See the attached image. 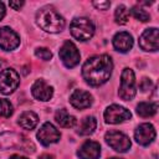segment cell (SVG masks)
<instances>
[{"instance_id": "6da1fadb", "label": "cell", "mask_w": 159, "mask_h": 159, "mask_svg": "<svg viewBox=\"0 0 159 159\" xmlns=\"http://www.w3.org/2000/svg\"><path fill=\"white\" fill-rule=\"evenodd\" d=\"M113 70L112 58L108 55H96L89 57L82 66V76L89 86H101L106 83Z\"/></svg>"}, {"instance_id": "7a4b0ae2", "label": "cell", "mask_w": 159, "mask_h": 159, "mask_svg": "<svg viewBox=\"0 0 159 159\" xmlns=\"http://www.w3.org/2000/svg\"><path fill=\"white\" fill-rule=\"evenodd\" d=\"M37 25L46 32L56 34L63 30L65 19L52 7H42L36 14Z\"/></svg>"}, {"instance_id": "3957f363", "label": "cell", "mask_w": 159, "mask_h": 159, "mask_svg": "<svg viewBox=\"0 0 159 159\" xmlns=\"http://www.w3.org/2000/svg\"><path fill=\"white\" fill-rule=\"evenodd\" d=\"M0 145L4 149L14 148V149H21L26 153L35 152V145L31 140H29L25 135L14 132H6L0 134Z\"/></svg>"}, {"instance_id": "277c9868", "label": "cell", "mask_w": 159, "mask_h": 159, "mask_svg": "<svg viewBox=\"0 0 159 159\" xmlns=\"http://www.w3.org/2000/svg\"><path fill=\"white\" fill-rule=\"evenodd\" d=\"M71 35L78 41H88L94 35V25L87 17H76L70 25Z\"/></svg>"}, {"instance_id": "5b68a950", "label": "cell", "mask_w": 159, "mask_h": 159, "mask_svg": "<svg viewBox=\"0 0 159 159\" xmlns=\"http://www.w3.org/2000/svg\"><path fill=\"white\" fill-rule=\"evenodd\" d=\"M137 92L135 88V76L133 70L130 68H124L120 76V86L118 94L123 101H130L134 98Z\"/></svg>"}, {"instance_id": "8992f818", "label": "cell", "mask_w": 159, "mask_h": 159, "mask_svg": "<svg viewBox=\"0 0 159 159\" xmlns=\"http://www.w3.org/2000/svg\"><path fill=\"white\" fill-rule=\"evenodd\" d=\"M58 55H60V58H61L62 63L66 67H68V68H73L75 66H77L80 63L81 55L78 52V48L70 40H67V41L63 42V45L60 48Z\"/></svg>"}, {"instance_id": "52a82bcc", "label": "cell", "mask_w": 159, "mask_h": 159, "mask_svg": "<svg viewBox=\"0 0 159 159\" xmlns=\"http://www.w3.org/2000/svg\"><path fill=\"white\" fill-rule=\"evenodd\" d=\"M104 139L112 149H114L116 152H119V153H125L132 145L129 137L118 130L107 132L104 135Z\"/></svg>"}, {"instance_id": "ba28073f", "label": "cell", "mask_w": 159, "mask_h": 159, "mask_svg": "<svg viewBox=\"0 0 159 159\" xmlns=\"http://www.w3.org/2000/svg\"><path fill=\"white\" fill-rule=\"evenodd\" d=\"M20 84V77L12 68H5L0 72V92L2 94L12 93Z\"/></svg>"}, {"instance_id": "9c48e42d", "label": "cell", "mask_w": 159, "mask_h": 159, "mask_svg": "<svg viewBox=\"0 0 159 159\" xmlns=\"http://www.w3.org/2000/svg\"><path fill=\"white\" fill-rule=\"evenodd\" d=\"M104 120L109 124H118L125 122L132 118V113L129 109L119 106V104H111L104 111Z\"/></svg>"}, {"instance_id": "30bf717a", "label": "cell", "mask_w": 159, "mask_h": 159, "mask_svg": "<svg viewBox=\"0 0 159 159\" xmlns=\"http://www.w3.org/2000/svg\"><path fill=\"white\" fill-rule=\"evenodd\" d=\"M36 137H37V140H39L42 145H50V144L57 143V142L60 140L61 133L57 130V128H56L52 123L46 122V123H43V124L40 127V129H39Z\"/></svg>"}, {"instance_id": "8fae6325", "label": "cell", "mask_w": 159, "mask_h": 159, "mask_svg": "<svg viewBox=\"0 0 159 159\" xmlns=\"http://www.w3.org/2000/svg\"><path fill=\"white\" fill-rule=\"evenodd\" d=\"M139 46L144 51H157L159 48V31L157 27H150L143 31L139 37Z\"/></svg>"}, {"instance_id": "7c38bea8", "label": "cell", "mask_w": 159, "mask_h": 159, "mask_svg": "<svg viewBox=\"0 0 159 159\" xmlns=\"http://www.w3.org/2000/svg\"><path fill=\"white\" fill-rule=\"evenodd\" d=\"M20 45L19 35L10 27H0V48L4 51H12Z\"/></svg>"}, {"instance_id": "4fadbf2b", "label": "cell", "mask_w": 159, "mask_h": 159, "mask_svg": "<svg viewBox=\"0 0 159 159\" xmlns=\"http://www.w3.org/2000/svg\"><path fill=\"white\" fill-rule=\"evenodd\" d=\"M155 135H157L155 129L150 123L139 124L134 132V139L140 145H149L155 139Z\"/></svg>"}, {"instance_id": "5bb4252c", "label": "cell", "mask_w": 159, "mask_h": 159, "mask_svg": "<svg viewBox=\"0 0 159 159\" xmlns=\"http://www.w3.org/2000/svg\"><path fill=\"white\" fill-rule=\"evenodd\" d=\"M32 96L39 101H50L53 96V88L43 80H37L31 87Z\"/></svg>"}, {"instance_id": "9a60e30c", "label": "cell", "mask_w": 159, "mask_h": 159, "mask_svg": "<svg viewBox=\"0 0 159 159\" xmlns=\"http://www.w3.org/2000/svg\"><path fill=\"white\" fill-rule=\"evenodd\" d=\"M80 159H98L101 155V145L94 140H86L78 149Z\"/></svg>"}, {"instance_id": "2e32d148", "label": "cell", "mask_w": 159, "mask_h": 159, "mask_svg": "<svg viewBox=\"0 0 159 159\" xmlns=\"http://www.w3.org/2000/svg\"><path fill=\"white\" fill-rule=\"evenodd\" d=\"M93 102V98L89 92L83 91V89H76L73 93L70 96V103L77 108V109H84L88 108Z\"/></svg>"}, {"instance_id": "e0dca14e", "label": "cell", "mask_w": 159, "mask_h": 159, "mask_svg": "<svg viewBox=\"0 0 159 159\" xmlns=\"http://www.w3.org/2000/svg\"><path fill=\"white\" fill-rule=\"evenodd\" d=\"M113 47L119 52H128L133 47V37L127 31L117 32L113 37Z\"/></svg>"}, {"instance_id": "ac0fdd59", "label": "cell", "mask_w": 159, "mask_h": 159, "mask_svg": "<svg viewBox=\"0 0 159 159\" xmlns=\"http://www.w3.org/2000/svg\"><path fill=\"white\" fill-rule=\"evenodd\" d=\"M19 125L24 129H27V130H31L34 129L37 123H39V117L35 112L32 111H26V112H22L19 117V120H17Z\"/></svg>"}, {"instance_id": "d6986e66", "label": "cell", "mask_w": 159, "mask_h": 159, "mask_svg": "<svg viewBox=\"0 0 159 159\" xmlns=\"http://www.w3.org/2000/svg\"><path fill=\"white\" fill-rule=\"evenodd\" d=\"M55 119L63 128H72L76 124V118L71 116L65 108H61L55 113Z\"/></svg>"}, {"instance_id": "ffe728a7", "label": "cell", "mask_w": 159, "mask_h": 159, "mask_svg": "<svg viewBox=\"0 0 159 159\" xmlns=\"http://www.w3.org/2000/svg\"><path fill=\"white\" fill-rule=\"evenodd\" d=\"M157 109H158V103L154 102H140L138 106H137V113L138 116L143 117V118H149V117H153L155 113H157Z\"/></svg>"}, {"instance_id": "44dd1931", "label": "cell", "mask_w": 159, "mask_h": 159, "mask_svg": "<svg viewBox=\"0 0 159 159\" xmlns=\"http://www.w3.org/2000/svg\"><path fill=\"white\" fill-rule=\"evenodd\" d=\"M97 127V120L93 116H88V117H84L83 120L81 122V125H80V129H78V134L81 135H89L94 132Z\"/></svg>"}, {"instance_id": "7402d4cb", "label": "cell", "mask_w": 159, "mask_h": 159, "mask_svg": "<svg viewBox=\"0 0 159 159\" xmlns=\"http://www.w3.org/2000/svg\"><path fill=\"white\" fill-rule=\"evenodd\" d=\"M114 19L116 22L119 25H125L129 20V11L124 5H118L114 11Z\"/></svg>"}, {"instance_id": "603a6c76", "label": "cell", "mask_w": 159, "mask_h": 159, "mask_svg": "<svg viewBox=\"0 0 159 159\" xmlns=\"http://www.w3.org/2000/svg\"><path fill=\"white\" fill-rule=\"evenodd\" d=\"M130 14H132L137 20L143 21V22H147V21L150 20L149 12H147V11H145L143 7H140V6H133V7L130 9Z\"/></svg>"}, {"instance_id": "cb8c5ba5", "label": "cell", "mask_w": 159, "mask_h": 159, "mask_svg": "<svg viewBox=\"0 0 159 159\" xmlns=\"http://www.w3.org/2000/svg\"><path fill=\"white\" fill-rule=\"evenodd\" d=\"M14 112V108H12V104L7 101V99H4V98H0V116L1 117H10Z\"/></svg>"}, {"instance_id": "d4e9b609", "label": "cell", "mask_w": 159, "mask_h": 159, "mask_svg": "<svg viewBox=\"0 0 159 159\" xmlns=\"http://www.w3.org/2000/svg\"><path fill=\"white\" fill-rule=\"evenodd\" d=\"M35 56L43 61H48L52 58V52L47 47H39L35 50Z\"/></svg>"}, {"instance_id": "484cf974", "label": "cell", "mask_w": 159, "mask_h": 159, "mask_svg": "<svg viewBox=\"0 0 159 159\" xmlns=\"http://www.w3.org/2000/svg\"><path fill=\"white\" fill-rule=\"evenodd\" d=\"M152 86H153V83H152V81L149 78H143L140 84H139V88L142 89V92H147L148 89H150Z\"/></svg>"}, {"instance_id": "4316f807", "label": "cell", "mask_w": 159, "mask_h": 159, "mask_svg": "<svg viewBox=\"0 0 159 159\" xmlns=\"http://www.w3.org/2000/svg\"><path fill=\"white\" fill-rule=\"evenodd\" d=\"M93 6L98 10H107L111 6L109 1H93Z\"/></svg>"}, {"instance_id": "83f0119b", "label": "cell", "mask_w": 159, "mask_h": 159, "mask_svg": "<svg viewBox=\"0 0 159 159\" xmlns=\"http://www.w3.org/2000/svg\"><path fill=\"white\" fill-rule=\"evenodd\" d=\"M24 4H25V2H24V1H20V0H19V1H10V2H9V5H10L14 10H20V7H21Z\"/></svg>"}, {"instance_id": "f1b7e54d", "label": "cell", "mask_w": 159, "mask_h": 159, "mask_svg": "<svg viewBox=\"0 0 159 159\" xmlns=\"http://www.w3.org/2000/svg\"><path fill=\"white\" fill-rule=\"evenodd\" d=\"M5 14H6V10H5V5H4V4L0 1V20H2V19H4Z\"/></svg>"}, {"instance_id": "f546056e", "label": "cell", "mask_w": 159, "mask_h": 159, "mask_svg": "<svg viewBox=\"0 0 159 159\" xmlns=\"http://www.w3.org/2000/svg\"><path fill=\"white\" fill-rule=\"evenodd\" d=\"M39 159H55V158H53V155H51V154H42Z\"/></svg>"}, {"instance_id": "4dcf8cb0", "label": "cell", "mask_w": 159, "mask_h": 159, "mask_svg": "<svg viewBox=\"0 0 159 159\" xmlns=\"http://www.w3.org/2000/svg\"><path fill=\"white\" fill-rule=\"evenodd\" d=\"M10 159H27L26 157H22V155H19V154H14L10 157Z\"/></svg>"}, {"instance_id": "1f68e13d", "label": "cell", "mask_w": 159, "mask_h": 159, "mask_svg": "<svg viewBox=\"0 0 159 159\" xmlns=\"http://www.w3.org/2000/svg\"><path fill=\"white\" fill-rule=\"evenodd\" d=\"M1 66H2V61L0 60V67H1Z\"/></svg>"}, {"instance_id": "d6a6232c", "label": "cell", "mask_w": 159, "mask_h": 159, "mask_svg": "<svg viewBox=\"0 0 159 159\" xmlns=\"http://www.w3.org/2000/svg\"><path fill=\"white\" fill-rule=\"evenodd\" d=\"M111 159H122V158H111Z\"/></svg>"}]
</instances>
